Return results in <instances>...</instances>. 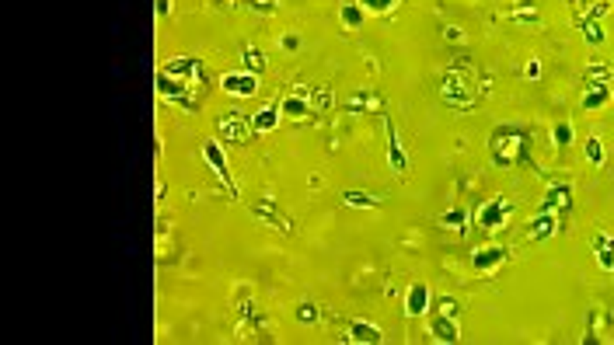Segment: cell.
I'll return each mask as SVG.
<instances>
[{
    "label": "cell",
    "mask_w": 614,
    "mask_h": 345,
    "mask_svg": "<svg viewBox=\"0 0 614 345\" xmlns=\"http://www.w3.org/2000/svg\"><path fill=\"white\" fill-rule=\"evenodd\" d=\"M531 133L523 126H496L489 136V153L499 167H516L523 157L531 153Z\"/></svg>",
    "instance_id": "1"
},
{
    "label": "cell",
    "mask_w": 614,
    "mask_h": 345,
    "mask_svg": "<svg viewBox=\"0 0 614 345\" xmlns=\"http://www.w3.org/2000/svg\"><path fill=\"white\" fill-rule=\"evenodd\" d=\"M440 95H444V102L454 105V109H468V105L475 102V70H471L464 59H458V63L444 73Z\"/></svg>",
    "instance_id": "2"
},
{
    "label": "cell",
    "mask_w": 614,
    "mask_h": 345,
    "mask_svg": "<svg viewBox=\"0 0 614 345\" xmlns=\"http://www.w3.org/2000/svg\"><path fill=\"white\" fill-rule=\"evenodd\" d=\"M509 213H513V203L503 199V196H492V199H485V203L475 209V227H482V230H499V227L509 223Z\"/></svg>",
    "instance_id": "3"
},
{
    "label": "cell",
    "mask_w": 614,
    "mask_h": 345,
    "mask_svg": "<svg viewBox=\"0 0 614 345\" xmlns=\"http://www.w3.org/2000/svg\"><path fill=\"white\" fill-rule=\"evenodd\" d=\"M220 88L231 98H251L258 91V73H251V70H231V73H224Z\"/></svg>",
    "instance_id": "4"
},
{
    "label": "cell",
    "mask_w": 614,
    "mask_h": 345,
    "mask_svg": "<svg viewBox=\"0 0 614 345\" xmlns=\"http://www.w3.org/2000/svg\"><path fill=\"white\" fill-rule=\"evenodd\" d=\"M220 133H224V140H231V143H248V140L255 136L251 119H244L241 112H227V115L220 119Z\"/></svg>",
    "instance_id": "5"
},
{
    "label": "cell",
    "mask_w": 614,
    "mask_h": 345,
    "mask_svg": "<svg viewBox=\"0 0 614 345\" xmlns=\"http://www.w3.org/2000/svg\"><path fill=\"white\" fill-rule=\"evenodd\" d=\"M503 262H506V248H499V244H485V248H478V251L471 254V265H475V272H482V276H492Z\"/></svg>",
    "instance_id": "6"
},
{
    "label": "cell",
    "mask_w": 614,
    "mask_h": 345,
    "mask_svg": "<svg viewBox=\"0 0 614 345\" xmlns=\"http://www.w3.org/2000/svg\"><path fill=\"white\" fill-rule=\"evenodd\" d=\"M559 234V213H548V209H541L534 220H531V227H527V237L531 241H548V237H555Z\"/></svg>",
    "instance_id": "7"
},
{
    "label": "cell",
    "mask_w": 614,
    "mask_h": 345,
    "mask_svg": "<svg viewBox=\"0 0 614 345\" xmlns=\"http://www.w3.org/2000/svg\"><path fill=\"white\" fill-rule=\"evenodd\" d=\"M203 66H199V59L196 56H179V59H171L168 66H164V73H171L174 80H182V84H189L192 88V80H196V73H199Z\"/></svg>",
    "instance_id": "8"
},
{
    "label": "cell",
    "mask_w": 614,
    "mask_h": 345,
    "mask_svg": "<svg viewBox=\"0 0 614 345\" xmlns=\"http://www.w3.org/2000/svg\"><path fill=\"white\" fill-rule=\"evenodd\" d=\"M569 203H572V185H569V182H555V185H548V192H545V199H541V209L559 213V209H566Z\"/></svg>",
    "instance_id": "9"
},
{
    "label": "cell",
    "mask_w": 614,
    "mask_h": 345,
    "mask_svg": "<svg viewBox=\"0 0 614 345\" xmlns=\"http://www.w3.org/2000/svg\"><path fill=\"white\" fill-rule=\"evenodd\" d=\"M429 310V286L426 283H412L405 293V314L408 317H422Z\"/></svg>",
    "instance_id": "10"
},
{
    "label": "cell",
    "mask_w": 614,
    "mask_h": 345,
    "mask_svg": "<svg viewBox=\"0 0 614 345\" xmlns=\"http://www.w3.org/2000/svg\"><path fill=\"white\" fill-rule=\"evenodd\" d=\"M429 335H433L436 342H461V328H458V321L447 317V314H436V317H433Z\"/></svg>",
    "instance_id": "11"
},
{
    "label": "cell",
    "mask_w": 614,
    "mask_h": 345,
    "mask_svg": "<svg viewBox=\"0 0 614 345\" xmlns=\"http://www.w3.org/2000/svg\"><path fill=\"white\" fill-rule=\"evenodd\" d=\"M381 338H384L381 328L370 324V321H353V324H349V331H345V342H367V345H377Z\"/></svg>",
    "instance_id": "12"
},
{
    "label": "cell",
    "mask_w": 614,
    "mask_h": 345,
    "mask_svg": "<svg viewBox=\"0 0 614 345\" xmlns=\"http://www.w3.org/2000/svg\"><path fill=\"white\" fill-rule=\"evenodd\" d=\"M611 102V84H586L583 95V112H600Z\"/></svg>",
    "instance_id": "13"
},
{
    "label": "cell",
    "mask_w": 614,
    "mask_h": 345,
    "mask_svg": "<svg viewBox=\"0 0 614 345\" xmlns=\"http://www.w3.org/2000/svg\"><path fill=\"white\" fill-rule=\"evenodd\" d=\"M280 109H273V105H266V109H258L255 115H251V129H255V136H262V133H273L276 126H280Z\"/></svg>",
    "instance_id": "14"
},
{
    "label": "cell",
    "mask_w": 614,
    "mask_h": 345,
    "mask_svg": "<svg viewBox=\"0 0 614 345\" xmlns=\"http://www.w3.org/2000/svg\"><path fill=\"white\" fill-rule=\"evenodd\" d=\"M593 251H597V262L604 272H614V237L611 234H597L593 237Z\"/></svg>",
    "instance_id": "15"
},
{
    "label": "cell",
    "mask_w": 614,
    "mask_h": 345,
    "mask_svg": "<svg viewBox=\"0 0 614 345\" xmlns=\"http://www.w3.org/2000/svg\"><path fill=\"white\" fill-rule=\"evenodd\" d=\"M280 112H283L287 119H304V115L311 112V102L304 98V91H294V95H287V98L280 102Z\"/></svg>",
    "instance_id": "16"
},
{
    "label": "cell",
    "mask_w": 614,
    "mask_h": 345,
    "mask_svg": "<svg viewBox=\"0 0 614 345\" xmlns=\"http://www.w3.org/2000/svg\"><path fill=\"white\" fill-rule=\"evenodd\" d=\"M203 157L210 160V167L217 171L220 178H227V157H224V150H220L217 140H206V143H203Z\"/></svg>",
    "instance_id": "17"
},
{
    "label": "cell",
    "mask_w": 614,
    "mask_h": 345,
    "mask_svg": "<svg viewBox=\"0 0 614 345\" xmlns=\"http://www.w3.org/2000/svg\"><path fill=\"white\" fill-rule=\"evenodd\" d=\"M509 18L520 21V25H538V0H520V4L509 11Z\"/></svg>",
    "instance_id": "18"
},
{
    "label": "cell",
    "mask_w": 614,
    "mask_h": 345,
    "mask_svg": "<svg viewBox=\"0 0 614 345\" xmlns=\"http://www.w3.org/2000/svg\"><path fill=\"white\" fill-rule=\"evenodd\" d=\"M388 160H391V167L395 171H408V157H405V150H401V143L395 140V126H388Z\"/></svg>",
    "instance_id": "19"
},
{
    "label": "cell",
    "mask_w": 614,
    "mask_h": 345,
    "mask_svg": "<svg viewBox=\"0 0 614 345\" xmlns=\"http://www.w3.org/2000/svg\"><path fill=\"white\" fill-rule=\"evenodd\" d=\"M338 21H342V28H360L363 25V4H342Z\"/></svg>",
    "instance_id": "20"
},
{
    "label": "cell",
    "mask_w": 614,
    "mask_h": 345,
    "mask_svg": "<svg viewBox=\"0 0 614 345\" xmlns=\"http://www.w3.org/2000/svg\"><path fill=\"white\" fill-rule=\"evenodd\" d=\"M611 77H614V70L607 66V63H590L586 66V84H611Z\"/></svg>",
    "instance_id": "21"
},
{
    "label": "cell",
    "mask_w": 614,
    "mask_h": 345,
    "mask_svg": "<svg viewBox=\"0 0 614 345\" xmlns=\"http://www.w3.org/2000/svg\"><path fill=\"white\" fill-rule=\"evenodd\" d=\"M583 153H586V160H590L593 167H604V160H607V153H604V143H600L597 136H586V147H583Z\"/></svg>",
    "instance_id": "22"
},
{
    "label": "cell",
    "mask_w": 614,
    "mask_h": 345,
    "mask_svg": "<svg viewBox=\"0 0 614 345\" xmlns=\"http://www.w3.org/2000/svg\"><path fill=\"white\" fill-rule=\"evenodd\" d=\"M342 203L353 206V209H374V206H377V199H370L367 192H353V189L342 192Z\"/></svg>",
    "instance_id": "23"
},
{
    "label": "cell",
    "mask_w": 614,
    "mask_h": 345,
    "mask_svg": "<svg viewBox=\"0 0 614 345\" xmlns=\"http://www.w3.org/2000/svg\"><path fill=\"white\" fill-rule=\"evenodd\" d=\"M241 63H244V70H251V73H262L266 70V56H262L258 49H241Z\"/></svg>",
    "instance_id": "24"
},
{
    "label": "cell",
    "mask_w": 614,
    "mask_h": 345,
    "mask_svg": "<svg viewBox=\"0 0 614 345\" xmlns=\"http://www.w3.org/2000/svg\"><path fill=\"white\" fill-rule=\"evenodd\" d=\"M579 32H583V39H586V42H593V46H600V42H604V32H600V25H597L593 18L579 21Z\"/></svg>",
    "instance_id": "25"
},
{
    "label": "cell",
    "mask_w": 614,
    "mask_h": 345,
    "mask_svg": "<svg viewBox=\"0 0 614 345\" xmlns=\"http://www.w3.org/2000/svg\"><path fill=\"white\" fill-rule=\"evenodd\" d=\"M552 140H555V147H569L572 143V122H555L552 126Z\"/></svg>",
    "instance_id": "26"
},
{
    "label": "cell",
    "mask_w": 614,
    "mask_h": 345,
    "mask_svg": "<svg viewBox=\"0 0 614 345\" xmlns=\"http://www.w3.org/2000/svg\"><path fill=\"white\" fill-rule=\"evenodd\" d=\"M464 220H468V209H451V213L440 216V223L451 227V230H464Z\"/></svg>",
    "instance_id": "27"
},
{
    "label": "cell",
    "mask_w": 614,
    "mask_h": 345,
    "mask_svg": "<svg viewBox=\"0 0 614 345\" xmlns=\"http://www.w3.org/2000/svg\"><path fill=\"white\" fill-rule=\"evenodd\" d=\"M297 321H300V324H314V321H318V307H314V304H300V307H297Z\"/></svg>",
    "instance_id": "28"
},
{
    "label": "cell",
    "mask_w": 614,
    "mask_h": 345,
    "mask_svg": "<svg viewBox=\"0 0 614 345\" xmlns=\"http://www.w3.org/2000/svg\"><path fill=\"white\" fill-rule=\"evenodd\" d=\"M436 310L447 314V317H458V310H461V307H458V300H454V297H440V300H436Z\"/></svg>",
    "instance_id": "29"
},
{
    "label": "cell",
    "mask_w": 614,
    "mask_h": 345,
    "mask_svg": "<svg viewBox=\"0 0 614 345\" xmlns=\"http://www.w3.org/2000/svg\"><path fill=\"white\" fill-rule=\"evenodd\" d=\"M523 77H527V80H541V63L527 59V63H523Z\"/></svg>",
    "instance_id": "30"
},
{
    "label": "cell",
    "mask_w": 614,
    "mask_h": 345,
    "mask_svg": "<svg viewBox=\"0 0 614 345\" xmlns=\"http://www.w3.org/2000/svg\"><path fill=\"white\" fill-rule=\"evenodd\" d=\"M360 4H363L367 11H377V15H381V11H388V8L395 4V0H360Z\"/></svg>",
    "instance_id": "31"
},
{
    "label": "cell",
    "mask_w": 614,
    "mask_h": 345,
    "mask_svg": "<svg viewBox=\"0 0 614 345\" xmlns=\"http://www.w3.org/2000/svg\"><path fill=\"white\" fill-rule=\"evenodd\" d=\"M248 4H251L255 11H262V15H273V11H276V0H248Z\"/></svg>",
    "instance_id": "32"
},
{
    "label": "cell",
    "mask_w": 614,
    "mask_h": 345,
    "mask_svg": "<svg viewBox=\"0 0 614 345\" xmlns=\"http://www.w3.org/2000/svg\"><path fill=\"white\" fill-rule=\"evenodd\" d=\"M444 39H451V42H464L468 35H464L458 25H447V28H444Z\"/></svg>",
    "instance_id": "33"
},
{
    "label": "cell",
    "mask_w": 614,
    "mask_h": 345,
    "mask_svg": "<svg viewBox=\"0 0 614 345\" xmlns=\"http://www.w3.org/2000/svg\"><path fill=\"white\" fill-rule=\"evenodd\" d=\"M607 11H611V0H600V4H593V8H590V18L597 21V18H604Z\"/></svg>",
    "instance_id": "34"
},
{
    "label": "cell",
    "mask_w": 614,
    "mask_h": 345,
    "mask_svg": "<svg viewBox=\"0 0 614 345\" xmlns=\"http://www.w3.org/2000/svg\"><path fill=\"white\" fill-rule=\"evenodd\" d=\"M280 46H283L287 53H297V49H300V39H297V35H283V39H280Z\"/></svg>",
    "instance_id": "35"
},
{
    "label": "cell",
    "mask_w": 614,
    "mask_h": 345,
    "mask_svg": "<svg viewBox=\"0 0 614 345\" xmlns=\"http://www.w3.org/2000/svg\"><path fill=\"white\" fill-rule=\"evenodd\" d=\"M171 15V0H157V18Z\"/></svg>",
    "instance_id": "36"
},
{
    "label": "cell",
    "mask_w": 614,
    "mask_h": 345,
    "mask_svg": "<svg viewBox=\"0 0 614 345\" xmlns=\"http://www.w3.org/2000/svg\"><path fill=\"white\" fill-rule=\"evenodd\" d=\"M210 8H213V11H220V8L227 11V8H231V0H210Z\"/></svg>",
    "instance_id": "37"
}]
</instances>
